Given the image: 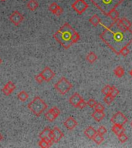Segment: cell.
Segmentation results:
<instances>
[{
  "label": "cell",
  "instance_id": "1",
  "mask_svg": "<svg viewBox=\"0 0 132 148\" xmlns=\"http://www.w3.org/2000/svg\"><path fill=\"white\" fill-rule=\"evenodd\" d=\"M100 38L113 53L120 55V50L123 47L132 43V30L121 29L113 21L109 27L102 32Z\"/></svg>",
  "mask_w": 132,
  "mask_h": 148
},
{
  "label": "cell",
  "instance_id": "2",
  "mask_svg": "<svg viewBox=\"0 0 132 148\" xmlns=\"http://www.w3.org/2000/svg\"><path fill=\"white\" fill-rule=\"evenodd\" d=\"M53 38L66 49L77 42L80 39L78 32H76L67 23H64L60 29L54 33Z\"/></svg>",
  "mask_w": 132,
  "mask_h": 148
},
{
  "label": "cell",
  "instance_id": "3",
  "mask_svg": "<svg viewBox=\"0 0 132 148\" xmlns=\"http://www.w3.org/2000/svg\"><path fill=\"white\" fill-rule=\"evenodd\" d=\"M93 4L105 16L124 2V0H90Z\"/></svg>",
  "mask_w": 132,
  "mask_h": 148
},
{
  "label": "cell",
  "instance_id": "4",
  "mask_svg": "<svg viewBox=\"0 0 132 148\" xmlns=\"http://www.w3.org/2000/svg\"><path fill=\"white\" fill-rule=\"evenodd\" d=\"M28 108L33 114L39 116L47 109V104L40 97H36L28 104Z\"/></svg>",
  "mask_w": 132,
  "mask_h": 148
},
{
  "label": "cell",
  "instance_id": "5",
  "mask_svg": "<svg viewBox=\"0 0 132 148\" xmlns=\"http://www.w3.org/2000/svg\"><path fill=\"white\" fill-rule=\"evenodd\" d=\"M73 87L72 83L69 82L67 78L62 77L57 83L54 85V88L56 90H57L60 94L64 95L68 92Z\"/></svg>",
  "mask_w": 132,
  "mask_h": 148
},
{
  "label": "cell",
  "instance_id": "6",
  "mask_svg": "<svg viewBox=\"0 0 132 148\" xmlns=\"http://www.w3.org/2000/svg\"><path fill=\"white\" fill-rule=\"evenodd\" d=\"M72 9L74 11L76 12L79 15H81L89 7L88 4L85 2V0H76L75 2L72 4Z\"/></svg>",
  "mask_w": 132,
  "mask_h": 148
},
{
  "label": "cell",
  "instance_id": "7",
  "mask_svg": "<svg viewBox=\"0 0 132 148\" xmlns=\"http://www.w3.org/2000/svg\"><path fill=\"white\" fill-rule=\"evenodd\" d=\"M111 121L113 124H119L124 126L127 122V119L121 112H117L115 114L112 116Z\"/></svg>",
  "mask_w": 132,
  "mask_h": 148
},
{
  "label": "cell",
  "instance_id": "8",
  "mask_svg": "<svg viewBox=\"0 0 132 148\" xmlns=\"http://www.w3.org/2000/svg\"><path fill=\"white\" fill-rule=\"evenodd\" d=\"M24 19V17L19 11H13L12 12V14L9 16V20L11 23H12L16 26H19L20 25V23H22Z\"/></svg>",
  "mask_w": 132,
  "mask_h": 148
},
{
  "label": "cell",
  "instance_id": "9",
  "mask_svg": "<svg viewBox=\"0 0 132 148\" xmlns=\"http://www.w3.org/2000/svg\"><path fill=\"white\" fill-rule=\"evenodd\" d=\"M39 138L42 139V140H45L48 143H50V145L52 146L53 143V141L52 140V137H51V130L50 127H46L44 128V130L43 131L39 134Z\"/></svg>",
  "mask_w": 132,
  "mask_h": 148
},
{
  "label": "cell",
  "instance_id": "10",
  "mask_svg": "<svg viewBox=\"0 0 132 148\" xmlns=\"http://www.w3.org/2000/svg\"><path fill=\"white\" fill-rule=\"evenodd\" d=\"M63 133L58 127H54L53 130H51V137L54 143H58L63 137Z\"/></svg>",
  "mask_w": 132,
  "mask_h": 148
},
{
  "label": "cell",
  "instance_id": "11",
  "mask_svg": "<svg viewBox=\"0 0 132 148\" xmlns=\"http://www.w3.org/2000/svg\"><path fill=\"white\" fill-rule=\"evenodd\" d=\"M41 74L44 79V81L50 82L55 76V73L52 69L48 66H46L41 72Z\"/></svg>",
  "mask_w": 132,
  "mask_h": 148
},
{
  "label": "cell",
  "instance_id": "12",
  "mask_svg": "<svg viewBox=\"0 0 132 148\" xmlns=\"http://www.w3.org/2000/svg\"><path fill=\"white\" fill-rule=\"evenodd\" d=\"M63 124H64L65 127L67 129H68L69 130H73L77 126V122H76V120L74 117L69 116V117H68L67 120H65Z\"/></svg>",
  "mask_w": 132,
  "mask_h": 148
},
{
  "label": "cell",
  "instance_id": "13",
  "mask_svg": "<svg viewBox=\"0 0 132 148\" xmlns=\"http://www.w3.org/2000/svg\"><path fill=\"white\" fill-rule=\"evenodd\" d=\"M81 99H82V97H80V95L77 93V92H75L74 95H72L71 97H70L69 102L73 106L77 107V105H78V103H80Z\"/></svg>",
  "mask_w": 132,
  "mask_h": 148
},
{
  "label": "cell",
  "instance_id": "14",
  "mask_svg": "<svg viewBox=\"0 0 132 148\" xmlns=\"http://www.w3.org/2000/svg\"><path fill=\"white\" fill-rule=\"evenodd\" d=\"M97 133L96 130L92 127H88L87 129L84 130V135H85L87 138L91 139L92 140L93 137L94 136V135Z\"/></svg>",
  "mask_w": 132,
  "mask_h": 148
},
{
  "label": "cell",
  "instance_id": "15",
  "mask_svg": "<svg viewBox=\"0 0 132 148\" xmlns=\"http://www.w3.org/2000/svg\"><path fill=\"white\" fill-rule=\"evenodd\" d=\"M92 117L96 120L97 122H100L101 121L104 117H105V113H104V111H95L92 113Z\"/></svg>",
  "mask_w": 132,
  "mask_h": 148
},
{
  "label": "cell",
  "instance_id": "16",
  "mask_svg": "<svg viewBox=\"0 0 132 148\" xmlns=\"http://www.w3.org/2000/svg\"><path fill=\"white\" fill-rule=\"evenodd\" d=\"M112 131L116 134V135H120L122 133H124V129L122 125L119 124H113L112 127Z\"/></svg>",
  "mask_w": 132,
  "mask_h": 148
},
{
  "label": "cell",
  "instance_id": "17",
  "mask_svg": "<svg viewBox=\"0 0 132 148\" xmlns=\"http://www.w3.org/2000/svg\"><path fill=\"white\" fill-rule=\"evenodd\" d=\"M26 6L31 11H35V10H36L37 8L39 7V3L37 2L36 0H30L29 2H28L27 5H26Z\"/></svg>",
  "mask_w": 132,
  "mask_h": 148
},
{
  "label": "cell",
  "instance_id": "18",
  "mask_svg": "<svg viewBox=\"0 0 132 148\" xmlns=\"http://www.w3.org/2000/svg\"><path fill=\"white\" fill-rule=\"evenodd\" d=\"M89 22H90L94 26H97L99 24H100L101 20H100V18L99 16H97V14H95V15H94V16L89 19Z\"/></svg>",
  "mask_w": 132,
  "mask_h": 148
},
{
  "label": "cell",
  "instance_id": "19",
  "mask_svg": "<svg viewBox=\"0 0 132 148\" xmlns=\"http://www.w3.org/2000/svg\"><path fill=\"white\" fill-rule=\"evenodd\" d=\"M113 73H114V74H115V76H117V77H118V78H121V77H123L124 75V69L123 67L119 66H117L115 69H114Z\"/></svg>",
  "mask_w": 132,
  "mask_h": 148
},
{
  "label": "cell",
  "instance_id": "20",
  "mask_svg": "<svg viewBox=\"0 0 132 148\" xmlns=\"http://www.w3.org/2000/svg\"><path fill=\"white\" fill-rule=\"evenodd\" d=\"M56 117H57V116H56L50 110L48 112H46V113H45V118H46L48 121H50V122H53V121H54V120L56 119Z\"/></svg>",
  "mask_w": 132,
  "mask_h": 148
},
{
  "label": "cell",
  "instance_id": "21",
  "mask_svg": "<svg viewBox=\"0 0 132 148\" xmlns=\"http://www.w3.org/2000/svg\"><path fill=\"white\" fill-rule=\"evenodd\" d=\"M109 16L110 18L113 21H116L117 19L119 18V12L117 9H113V10H111L108 14H107V16Z\"/></svg>",
  "mask_w": 132,
  "mask_h": 148
},
{
  "label": "cell",
  "instance_id": "22",
  "mask_svg": "<svg viewBox=\"0 0 132 148\" xmlns=\"http://www.w3.org/2000/svg\"><path fill=\"white\" fill-rule=\"evenodd\" d=\"M86 59L87 60V62H89L90 63H94L97 60V56L94 52H90V53H88Z\"/></svg>",
  "mask_w": 132,
  "mask_h": 148
},
{
  "label": "cell",
  "instance_id": "23",
  "mask_svg": "<svg viewBox=\"0 0 132 148\" xmlns=\"http://www.w3.org/2000/svg\"><path fill=\"white\" fill-rule=\"evenodd\" d=\"M92 140L94 141L95 143H97V144H98V145H99V144H100V143H101L102 142L104 141V138L102 134H98V133H97V134L94 135V136L93 137Z\"/></svg>",
  "mask_w": 132,
  "mask_h": 148
},
{
  "label": "cell",
  "instance_id": "24",
  "mask_svg": "<svg viewBox=\"0 0 132 148\" xmlns=\"http://www.w3.org/2000/svg\"><path fill=\"white\" fill-rule=\"evenodd\" d=\"M17 97L18 99L22 102H24L25 100H27L28 98H29V94L25 91H21V92H19V94L17 95Z\"/></svg>",
  "mask_w": 132,
  "mask_h": 148
},
{
  "label": "cell",
  "instance_id": "25",
  "mask_svg": "<svg viewBox=\"0 0 132 148\" xmlns=\"http://www.w3.org/2000/svg\"><path fill=\"white\" fill-rule=\"evenodd\" d=\"M120 22L123 23V25H124L125 27L127 28V29H131V27L132 26V24L127 18H120Z\"/></svg>",
  "mask_w": 132,
  "mask_h": 148
},
{
  "label": "cell",
  "instance_id": "26",
  "mask_svg": "<svg viewBox=\"0 0 132 148\" xmlns=\"http://www.w3.org/2000/svg\"><path fill=\"white\" fill-rule=\"evenodd\" d=\"M113 99H114V98H113L111 94H107V95H105V97H104V101L106 104L110 105V104L113 101Z\"/></svg>",
  "mask_w": 132,
  "mask_h": 148
},
{
  "label": "cell",
  "instance_id": "27",
  "mask_svg": "<svg viewBox=\"0 0 132 148\" xmlns=\"http://www.w3.org/2000/svg\"><path fill=\"white\" fill-rule=\"evenodd\" d=\"M118 140H119V141H120V143H125V142L127 140V139H128L127 136L124 134V133L120 134V135H118Z\"/></svg>",
  "mask_w": 132,
  "mask_h": 148
},
{
  "label": "cell",
  "instance_id": "28",
  "mask_svg": "<svg viewBox=\"0 0 132 148\" xmlns=\"http://www.w3.org/2000/svg\"><path fill=\"white\" fill-rule=\"evenodd\" d=\"M39 146L40 147H43V148H45V147H51L50 143H48L47 141L45 140H40V141L39 142Z\"/></svg>",
  "mask_w": 132,
  "mask_h": 148
},
{
  "label": "cell",
  "instance_id": "29",
  "mask_svg": "<svg viewBox=\"0 0 132 148\" xmlns=\"http://www.w3.org/2000/svg\"><path fill=\"white\" fill-rule=\"evenodd\" d=\"M110 94L113 97V98H115L117 96H118L119 94V90H118V88L115 87V86H111V93Z\"/></svg>",
  "mask_w": 132,
  "mask_h": 148
},
{
  "label": "cell",
  "instance_id": "30",
  "mask_svg": "<svg viewBox=\"0 0 132 148\" xmlns=\"http://www.w3.org/2000/svg\"><path fill=\"white\" fill-rule=\"evenodd\" d=\"M111 86L110 85H106L103 89H102L101 92L104 95H107L111 93Z\"/></svg>",
  "mask_w": 132,
  "mask_h": 148
},
{
  "label": "cell",
  "instance_id": "31",
  "mask_svg": "<svg viewBox=\"0 0 132 148\" xmlns=\"http://www.w3.org/2000/svg\"><path fill=\"white\" fill-rule=\"evenodd\" d=\"M130 53V50L127 48V46H124V47H123L120 50V55H122L123 56H127Z\"/></svg>",
  "mask_w": 132,
  "mask_h": 148
},
{
  "label": "cell",
  "instance_id": "32",
  "mask_svg": "<svg viewBox=\"0 0 132 148\" xmlns=\"http://www.w3.org/2000/svg\"><path fill=\"white\" fill-rule=\"evenodd\" d=\"M5 86H6V87L8 88L9 90H11L12 92H13L14 90H16V85H15V84H14V83H12V81H9V82H8V83H7Z\"/></svg>",
  "mask_w": 132,
  "mask_h": 148
},
{
  "label": "cell",
  "instance_id": "33",
  "mask_svg": "<svg viewBox=\"0 0 132 148\" xmlns=\"http://www.w3.org/2000/svg\"><path fill=\"white\" fill-rule=\"evenodd\" d=\"M58 6H59V5H58L56 2H53V3L49 6V10H50V12H52L53 13H54L56 10L57 9Z\"/></svg>",
  "mask_w": 132,
  "mask_h": 148
},
{
  "label": "cell",
  "instance_id": "34",
  "mask_svg": "<svg viewBox=\"0 0 132 148\" xmlns=\"http://www.w3.org/2000/svg\"><path fill=\"white\" fill-rule=\"evenodd\" d=\"M94 108L95 111H100V112H102V111L104 110V106L101 103H97Z\"/></svg>",
  "mask_w": 132,
  "mask_h": 148
},
{
  "label": "cell",
  "instance_id": "35",
  "mask_svg": "<svg viewBox=\"0 0 132 148\" xmlns=\"http://www.w3.org/2000/svg\"><path fill=\"white\" fill-rule=\"evenodd\" d=\"M35 79H36V81L38 83H39V84H41V83L44 81V79L43 77V76H42L41 73L38 74V75H36V76H35Z\"/></svg>",
  "mask_w": 132,
  "mask_h": 148
},
{
  "label": "cell",
  "instance_id": "36",
  "mask_svg": "<svg viewBox=\"0 0 132 148\" xmlns=\"http://www.w3.org/2000/svg\"><path fill=\"white\" fill-rule=\"evenodd\" d=\"M87 106V102L84 100V99H81L80 101V103H78V105H77V107H78L79 109H83L84 107H86V106Z\"/></svg>",
  "mask_w": 132,
  "mask_h": 148
},
{
  "label": "cell",
  "instance_id": "37",
  "mask_svg": "<svg viewBox=\"0 0 132 148\" xmlns=\"http://www.w3.org/2000/svg\"><path fill=\"white\" fill-rule=\"evenodd\" d=\"M96 103H97V102H96V100L94 99H90L87 102V106H89L90 107H91V108H94L95 105H96Z\"/></svg>",
  "mask_w": 132,
  "mask_h": 148
},
{
  "label": "cell",
  "instance_id": "38",
  "mask_svg": "<svg viewBox=\"0 0 132 148\" xmlns=\"http://www.w3.org/2000/svg\"><path fill=\"white\" fill-rule=\"evenodd\" d=\"M97 131L98 134L104 135V134H105L107 133V129L104 127V126H100V127L98 128V130H97Z\"/></svg>",
  "mask_w": 132,
  "mask_h": 148
},
{
  "label": "cell",
  "instance_id": "39",
  "mask_svg": "<svg viewBox=\"0 0 132 148\" xmlns=\"http://www.w3.org/2000/svg\"><path fill=\"white\" fill-rule=\"evenodd\" d=\"M50 110L52 111L56 116H57L60 114V109L58 108V107H56V106H53V107H52V108L50 109Z\"/></svg>",
  "mask_w": 132,
  "mask_h": 148
},
{
  "label": "cell",
  "instance_id": "40",
  "mask_svg": "<svg viewBox=\"0 0 132 148\" xmlns=\"http://www.w3.org/2000/svg\"><path fill=\"white\" fill-rule=\"evenodd\" d=\"M2 92L4 93V95H6V96H9V95L11 94L12 92L11 90H9V89H8V88H7L6 86H4V87L2 88Z\"/></svg>",
  "mask_w": 132,
  "mask_h": 148
},
{
  "label": "cell",
  "instance_id": "41",
  "mask_svg": "<svg viewBox=\"0 0 132 148\" xmlns=\"http://www.w3.org/2000/svg\"><path fill=\"white\" fill-rule=\"evenodd\" d=\"M63 9L60 6H58L57 9L56 10L55 12H54L53 14H54V15H56V16H60L63 14Z\"/></svg>",
  "mask_w": 132,
  "mask_h": 148
},
{
  "label": "cell",
  "instance_id": "42",
  "mask_svg": "<svg viewBox=\"0 0 132 148\" xmlns=\"http://www.w3.org/2000/svg\"><path fill=\"white\" fill-rule=\"evenodd\" d=\"M2 139H3V136H2V134L0 133V141H2Z\"/></svg>",
  "mask_w": 132,
  "mask_h": 148
},
{
  "label": "cell",
  "instance_id": "43",
  "mask_svg": "<svg viewBox=\"0 0 132 148\" xmlns=\"http://www.w3.org/2000/svg\"><path fill=\"white\" fill-rule=\"evenodd\" d=\"M130 75H131V76L132 77V69L131 70V71H130Z\"/></svg>",
  "mask_w": 132,
  "mask_h": 148
},
{
  "label": "cell",
  "instance_id": "44",
  "mask_svg": "<svg viewBox=\"0 0 132 148\" xmlns=\"http://www.w3.org/2000/svg\"><path fill=\"white\" fill-rule=\"evenodd\" d=\"M1 2H5V1H6V0H0Z\"/></svg>",
  "mask_w": 132,
  "mask_h": 148
},
{
  "label": "cell",
  "instance_id": "45",
  "mask_svg": "<svg viewBox=\"0 0 132 148\" xmlns=\"http://www.w3.org/2000/svg\"><path fill=\"white\" fill-rule=\"evenodd\" d=\"M1 63H2V60L0 59V64H1Z\"/></svg>",
  "mask_w": 132,
  "mask_h": 148
},
{
  "label": "cell",
  "instance_id": "46",
  "mask_svg": "<svg viewBox=\"0 0 132 148\" xmlns=\"http://www.w3.org/2000/svg\"><path fill=\"white\" fill-rule=\"evenodd\" d=\"M131 127H132V121H131Z\"/></svg>",
  "mask_w": 132,
  "mask_h": 148
},
{
  "label": "cell",
  "instance_id": "47",
  "mask_svg": "<svg viewBox=\"0 0 132 148\" xmlns=\"http://www.w3.org/2000/svg\"><path fill=\"white\" fill-rule=\"evenodd\" d=\"M24 1H26V0H24Z\"/></svg>",
  "mask_w": 132,
  "mask_h": 148
}]
</instances>
